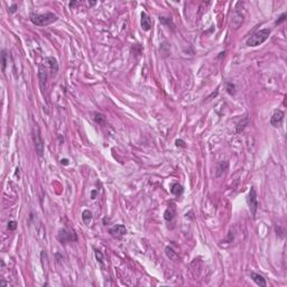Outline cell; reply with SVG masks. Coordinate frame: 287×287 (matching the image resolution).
<instances>
[{"label":"cell","mask_w":287,"mask_h":287,"mask_svg":"<svg viewBox=\"0 0 287 287\" xmlns=\"http://www.w3.org/2000/svg\"><path fill=\"white\" fill-rule=\"evenodd\" d=\"M29 19L36 26H47L57 20V16L53 12H45V14H30Z\"/></svg>","instance_id":"cell-1"},{"label":"cell","mask_w":287,"mask_h":287,"mask_svg":"<svg viewBox=\"0 0 287 287\" xmlns=\"http://www.w3.org/2000/svg\"><path fill=\"white\" fill-rule=\"evenodd\" d=\"M271 30L268 28L265 29H260L258 32H256L255 34H252L247 40H246V45L249 47H256V46H259L263 42H266L268 40V37L270 35Z\"/></svg>","instance_id":"cell-2"},{"label":"cell","mask_w":287,"mask_h":287,"mask_svg":"<svg viewBox=\"0 0 287 287\" xmlns=\"http://www.w3.org/2000/svg\"><path fill=\"white\" fill-rule=\"evenodd\" d=\"M244 14H246L244 4L241 2V1L237 2L234 11H233V15H232V27L237 29V28H239L240 26H241V24L244 23Z\"/></svg>","instance_id":"cell-3"},{"label":"cell","mask_w":287,"mask_h":287,"mask_svg":"<svg viewBox=\"0 0 287 287\" xmlns=\"http://www.w3.org/2000/svg\"><path fill=\"white\" fill-rule=\"evenodd\" d=\"M32 135H33V140H34V144H35L36 153H37V155H38V156H43V154H44V142H43V139H42V136H40V129H38L37 125H36V126L33 128Z\"/></svg>","instance_id":"cell-4"},{"label":"cell","mask_w":287,"mask_h":287,"mask_svg":"<svg viewBox=\"0 0 287 287\" xmlns=\"http://www.w3.org/2000/svg\"><path fill=\"white\" fill-rule=\"evenodd\" d=\"M247 202H248V205H249V209H250L251 215L255 218L257 209H258V199H257V192H256L255 187H251L250 191H249V195H248Z\"/></svg>","instance_id":"cell-5"},{"label":"cell","mask_w":287,"mask_h":287,"mask_svg":"<svg viewBox=\"0 0 287 287\" xmlns=\"http://www.w3.org/2000/svg\"><path fill=\"white\" fill-rule=\"evenodd\" d=\"M59 241L63 242H70V241H76L78 237L76 233L72 230H67V229H61L59 231Z\"/></svg>","instance_id":"cell-6"},{"label":"cell","mask_w":287,"mask_h":287,"mask_svg":"<svg viewBox=\"0 0 287 287\" xmlns=\"http://www.w3.org/2000/svg\"><path fill=\"white\" fill-rule=\"evenodd\" d=\"M109 233H110L113 238L119 239V238H121L122 236L127 234V229L126 227L122 225V224H116L112 228L109 229Z\"/></svg>","instance_id":"cell-7"},{"label":"cell","mask_w":287,"mask_h":287,"mask_svg":"<svg viewBox=\"0 0 287 287\" xmlns=\"http://www.w3.org/2000/svg\"><path fill=\"white\" fill-rule=\"evenodd\" d=\"M284 120V112L282 110H275L270 118V125L273 127H280Z\"/></svg>","instance_id":"cell-8"},{"label":"cell","mask_w":287,"mask_h":287,"mask_svg":"<svg viewBox=\"0 0 287 287\" xmlns=\"http://www.w3.org/2000/svg\"><path fill=\"white\" fill-rule=\"evenodd\" d=\"M38 79H40V84L42 90L45 89V85H46V80H47V71L46 69L44 66L40 67V71H38Z\"/></svg>","instance_id":"cell-9"},{"label":"cell","mask_w":287,"mask_h":287,"mask_svg":"<svg viewBox=\"0 0 287 287\" xmlns=\"http://www.w3.org/2000/svg\"><path fill=\"white\" fill-rule=\"evenodd\" d=\"M250 277H251V279L255 282L258 286H267V284H266V280H265V278H263V275H260V274H257V273H254L252 271L251 274H250Z\"/></svg>","instance_id":"cell-10"},{"label":"cell","mask_w":287,"mask_h":287,"mask_svg":"<svg viewBox=\"0 0 287 287\" xmlns=\"http://www.w3.org/2000/svg\"><path fill=\"white\" fill-rule=\"evenodd\" d=\"M142 27L146 32H148L151 28V20H150L149 16L146 12H142Z\"/></svg>","instance_id":"cell-11"},{"label":"cell","mask_w":287,"mask_h":287,"mask_svg":"<svg viewBox=\"0 0 287 287\" xmlns=\"http://www.w3.org/2000/svg\"><path fill=\"white\" fill-rule=\"evenodd\" d=\"M46 61V64H47L48 66H49V70H51V72H53V73H56V72L59 71V64H57V61H56L54 57H47V59H45Z\"/></svg>","instance_id":"cell-12"},{"label":"cell","mask_w":287,"mask_h":287,"mask_svg":"<svg viewBox=\"0 0 287 287\" xmlns=\"http://www.w3.org/2000/svg\"><path fill=\"white\" fill-rule=\"evenodd\" d=\"M183 186L182 185H180L178 183H174L172 186H171V193L172 194H174V195H182L183 194Z\"/></svg>","instance_id":"cell-13"},{"label":"cell","mask_w":287,"mask_h":287,"mask_svg":"<svg viewBox=\"0 0 287 287\" xmlns=\"http://www.w3.org/2000/svg\"><path fill=\"white\" fill-rule=\"evenodd\" d=\"M82 220L85 222L87 224H89L92 220V213L89 210H84L82 213Z\"/></svg>","instance_id":"cell-14"},{"label":"cell","mask_w":287,"mask_h":287,"mask_svg":"<svg viewBox=\"0 0 287 287\" xmlns=\"http://www.w3.org/2000/svg\"><path fill=\"white\" fill-rule=\"evenodd\" d=\"M174 214H175V212H174V210L172 209H167L165 211V213H164V219H165L166 221H172L174 219Z\"/></svg>","instance_id":"cell-15"},{"label":"cell","mask_w":287,"mask_h":287,"mask_svg":"<svg viewBox=\"0 0 287 287\" xmlns=\"http://www.w3.org/2000/svg\"><path fill=\"white\" fill-rule=\"evenodd\" d=\"M165 251H166V255H167V257H168V258H171V259H173V260H176V259H177V255H176V252L174 251V250H173V249H172V248L166 247Z\"/></svg>","instance_id":"cell-16"},{"label":"cell","mask_w":287,"mask_h":287,"mask_svg":"<svg viewBox=\"0 0 287 287\" xmlns=\"http://www.w3.org/2000/svg\"><path fill=\"white\" fill-rule=\"evenodd\" d=\"M225 89H227V92H228L229 94H234V89H236V87H234L233 83L231 82L225 83Z\"/></svg>","instance_id":"cell-17"},{"label":"cell","mask_w":287,"mask_h":287,"mask_svg":"<svg viewBox=\"0 0 287 287\" xmlns=\"http://www.w3.org/2000/svg\"><path fill=\"white\" fill-rule=\"evenodd\" d=\"M94 116H95V117H94L95 121L98 122V123H103V122H104V117H103L102 114H100V113H95Z\"/></svg>","instance_id":"cell-18"},{"label":"cell","mask_w":287,"mask_h":287,"mask_svg":"<svg viewBox=\"0 0 287 287\" xmlns=\"http://www.w3.org/2000/svg\"><path fill=\"white\" fill-rule=\"evenodd\" d=\"M6 51H2L1 53V57H2V71H5L6 69V64H7V59H6Z\"/></svg>","instance_id":"cell-19"},{"label":"cell","mask_w":287,"mask_h":287,"mask_svg":"<svg viewBox=\"0 0 287 287\" xmlns=\"http://www.w3.org/2000/svg\"><path fill=\"white\" fill-rule=\"evenodd\" d=\"M16 228H17V222H16V221H9V222H8V230L12 231V230H15Z\"/></svg>","instance_id":"cell-20"},{"label":"cell","mask_w":287,"mask_h":287,"mask_svg":"<svg viewBox=\"0 0 287 287\" xmlns=\"http://www.w3.org/2000/svg\"><path fill=\"white\" fill-rule=\"evenodd\" d=\"M285 19H286V14L284 12V14H282L280 16H279V18L277 20H276V25H280L283 21H285Z\"/></svg>","instance_id":"cell-21"},{"label":"cell","mask_w":287,"mask_h":287,"mask_svg":"<svg viewBox=\"0 0 287 287\" xmlns=\"http://www.w3.org/2000/svg\"><path fill=\"white\" fill-rule=\"evenodd\" d=\"M95 257H97L98 261H100L101 263H103V255L100 251H99V250H97V251H95Z\"/></svg>","instance_id":"cell-22"},{"label":"cell","mask_w":287,"mask_h":287,"mask_svg":"<svg viewBox=\"0 0 287 287\" xmlns=\"http://www.w3.org/2000/svg\"><path fill=\"white\" fill-rule=\"evenodd\" d=\"M17 8H18V6H17L16 4H14V5H12V6H11V7L9 8V12H11V14H14V12H16V11H17Z\"/></svg>","instance_id":"cell-23"},{"label":"cell","mask_w":287,"mask_h":287,"mask_svg":"<svg viewBox=\"0 0 287 287\" xmlns=\"http://www.w3.org/2000/svg\"><path fill=\"white\" fill-rule=\"evenodd\" d=\"M176 146H177V147H180V146H181V147H185V142H183V140L177 139V140H176Z\"/></svg>","instance_id":"cell-24"},{"label":"cell","mask_w":287,"mask_h":287,"mask_svg":"<svg viewBox=\"0 0 287 287\" xmlns=\"http://www.w3.org/2000/svg\"><path fill=\"white\" fill-rule=\"evenodd\" d=\"M95 195H97V192H95V191H92V192H91V199H92V200H94Z\"/></svg>","instance_id":"cell-25"},{"label":"cell","mask_w":287,"mask_h":287,"mask_svg":"<svg viewBox=\"0 0 287 287\" xmlns=\"http://www.w3.org/2000/svg\"><path fill=\"white\" fill-rule=\"evenodd\" d=\"M61 163H62V164H64V165H69V161H67V159H62V161H61Z\"/></svg>","instance_id":"cell-26"},{"label":"cell","mask_w":287,"mask_h":287,"mask_svg":"<svg viewBox=\"0 0 287 287\" xmlns=\"http://www.w3.org/2000/svg\"><path fill=\"white\" fill-rule=\"evenodd\" d=\"M76 5H78V2H75V1H73V2H70V7H71V8H72V7H75Z\"/></svg>","instance_id":"cell-27"}]
</instances>
